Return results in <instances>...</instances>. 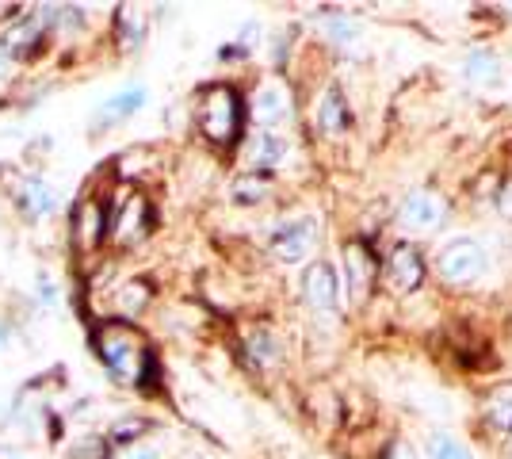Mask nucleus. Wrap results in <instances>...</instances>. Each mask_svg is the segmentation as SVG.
Listing matches in <instances>:
<instances>
[{
	"label": "nucleus",
	"mask_w": 512,
	"mask_h": 459,
	"mask_svg": "<svg viewBox=\"0 0 512 459\" xmlns=\"http://www.w3.org/2000/svg\"><path fill=\"white\" fill-rule=\"evenodd\" d=\"M321 35H325L329 46L348 50V46L360 39V20H352V16H325L321 20Z\"/></svg>",
	"instance_id": "obj_20"
},
{
	"label": "nucleus",
	"mask_w": 512,
	"mask_h": 459,
	"mask_svg": "<svg viewBox=\"0 0 512 459\" xmlns=\"http://www.w3.org/2000/svg\"><path fill=\"white\" fill-rule=\"evenodd\" d=\"M69 459H107V444L100 437H81L69 448Z\"/></svg>",
	"instance_id": "obj_25"
},
{
	"label": "nucleus",
	"mask_w": 512,
	"mask_h": 459,
	"mask_svg": "<svg viewBox=\"0 0 512 459\" xmlns=\"http://www.w3.org/2000/svg\"><path fill=\"white\" fill-rule=\"evenodd\" d=\"M497 211H501L505 219H512V184H505V188L497 192Z\"/></svg>",
	"instance_id": "obj_27"
},
{
	"label": "nucleus",
	"mask_w": 512,
	"mask_h": 459,
	"mask_svg": "<svg viewBox=\"0 0 512 459\" xmlns=\"http://www.w3.org/2000/svg\"><path fill=\"white\" fill-rule=\"evenodd\" d=\"M337 280H341V303H348L352 310H363V306L375 299V287H379V257H375V249L363 238H348L341 245Z\"/></svg>",
	"instance_id": "obj_4"
},
{
	"label": "nucleus",
	"mask_w": 512,
	"mask_h": 459,
	"mask_svg": "<svg viewBox=\"0 0 512 459\" xmlns=\"http://www.w3.org/2000/svg\"><path fill=\"white\" fill-rule=\"evenodd\" d=\"M428 280V261L425 253L413 241H398L379 264V284L390 299H406L413 291H421V284Z\"/></svg>",
	"instance_id": "obj_6"
},
{
	"label": "nucleus",
	"mask_w": 512,
	"mask_h": 459,
	"mask_svg": "<svg viewBox=\"0 0 512 459\" xmlns=\"http://www.w3.org/2000/svg\"><path fill=\"white\" fill-rule=\"evenodd\" d=\"M318 238H321V219H318V215H299V219L279 222L276 230H272L268 249H272V257H276L279 264L295 268V264L310 261V253L318 249Z\"/></svg>",
	"instance_id": "obj_9"
},
{
	"label": "nucleus",
	"mask_w": 512,
	"mask_h": 459,
	"mask_svg": "<svg viewBox=\"0 0 512 459\" xmlns=\"http://www.w3.org/2000/svg\"><path fill=\"white\" fill-rule=\"evenodd\" d=\"M153 291L150 284H142V280H134V284H123L119 287V295H115V303H119V314L123 318H138L146 306H150Z\"/></svg>",
	"instance_id": "obj_22"
},
{
	"label": "nucleus",
	"mask_w": 512,
	"mask_h": 459,
	"mask_svg": "<svg viewBox=\"0 0 512 459\" xmlns=\"http://www.w3.org/2000/svg\"><path fill=\"white\" fill-rule=\"evenodd\" d=\"M352 127V111H348V100L337 81H325L318 96H314V131L329 142H341Z\"/></svg>",
	"instance_id": "obj_11"
},
{
	"label": "nucleus",
	"mask_w": 512,
	"mask_h": 459,
	"mask_svg": "<svg viewBox=\"0 0 512 459\" xmlns=\"http://www.w3.org/2000/svg\"><path fill=\"white\" fill-rule=\"evenodd\" d=\"M291 157V138L283 131H260L245 142V161L249 169L245 173H260V176H272Z\"/></svg>",
	"instance_id": "obj_12"
},
{
	"label": "nucleus",
	"mask_w": 512,
	"mask_h": 459,
	"mask_svg": "<svg viewBox=\"0 0 512 459\" xmlns=\"http://www.w3.org/2000/svg\"><path fill=\"white\" fill-rule=\"evenodd\" d=\"M92 345L96 356L104 360V368L127 387H150V375H157V356L142 341V333L130 322H104L92 329Z\"/></svg>",
	"instance_id": "obj_1"
},
{
	"label": "nucleus",
	"mask_w": 512,
	"mask_h": 459,
	"mask_svg": "<svg viewBox=\"0 0 512 459\" xmlns=\"http://www.w3.org/2000/svg\"><path fill=\"white\" fill-rule=\"evenodd\" d=\"M383 459H417V452H413L409 444H402V440H398V444H390V452H386Z\"/></svg>",
	"instance_id": "obj_29"
},
{
	"label": "nucleus",
	"mask_w": 512,
	"mask_h": 459,
	"mask_svg": "<svg viewBox=\"0 0 512 459\" xmlns=\"http://www.w3.org/2000/svg\"><path fill=\"white\" fill-rule=\"evenodd\" d=\"M302 299L314 314H337L341 310V280L329 261H310L302 268Z\"/></svg>",
	"instance_id": "obj_10"
},
{
	"label": "nucleus",
	"mask_w": 512,
	"mask_h": 459,
	"mask_svg": "<svg viewBox=\"0 0 512 459\" xmlns=\"http://www.w3.org/2000/svg\"><path fill=\"white\" fill-rule=\"evenodd\" d=\"M107 238V207L100 199H85L73 215V241L81 253H92Z\"/></svg>",
	"instance_id": "obj_14"
},
{
	"label": "nucleus",
	"mask_w": 512,
	"mask_h": 459,
	"mask_svg": "<svg viewBox=\"0 0 512 459\" xmlns=\"http://www.w3.org/2000/svg\"><path fill=\"white\" fill-rule=\"evenodd\" d=\"M482 425L490 429L493 437H512V383H497L486 391L482 406H478Z\"/></svg>",
	"instance_id": "obj_15"
},
{
	"label": "nucleus",
	"mask_w": 512,
	"mask_h": 459,
	"mask_svg": "<svg viewBox=\"0 0 512 459\" xmlns=\"http://www.w3.org/2000/svg\"><path fill=\"white\" fill-rule=\"evenodd\" d=\"M0 459H23V456L16 448H4V444H0Z\"/></svg>",
	"instance_id": "obj_31"
},
{
	"label": "nucleus",
	"mask_w": 512,
	"mask_h": 459,
	"mask_svg": "<svg viewBox=\"0 0 512 459\" xmlns=\"http://www.w3.org/2000/svg\"><path fill=\"white\" fill-rule=\"evenodd\" d=\"M153 230V207L142 192H119L115 203L107 207V238L119 249H130L138 241H146Z\"/></svg>",
	"instance_id": "obj_7"
},
{
	"label": "nucleus",
	"mask_w": 512,
	"mask_h": 459,
	"mask_svg": "<svg viewBox=\"0 0 512 459\" xmlns=\"http://www.w3.org/2000/svg\"><path fill=\"white\" fill-rule=\"evenodd\" d=\"M146 429H150V421H142V417H123V421H115V425H111V440L127 448V444H134Z\"/></svg>",
	"instance_id": "obj_24"
},
{
	"label": "nucleus",
	"mask_w": 512,
	"mask_h": 459,
	"mask_svg": "<svg viewBox=\"0 0 512 459\" xmlns=\"http://www.w3.org/2000/svg\"><path fill=\"white\" fill-rule=\"evenodd\" d=\"M486 268H490V253L478 238H451L432 257V276L448 291H470L486 276Z\"/></svg>",
	"instance_id": "obj_3"
},
{
	"label": "nucleus",
	"mask_w": 512,
	"mask_h": 459,
	"mask_svg": "<svg viewBox=\"0 0 512 459\" xmlns=\"http://www.w3.org/2000/svg\"><path fill=\"white\" fill-rule=\"evenodd\" d=\"M0 341H4V326H0Z\"/></svg>",
	"instance_id": "obj_32"
},
{
	"label": "nucleus",
	"mask_w": 512,
	"mask_h": 459,
	"mask_svg": "<svg viewBox=\"0 0 512 459\" xmlns=\"http://www.w3.org/2000/svg\"><path fill=\"white\" fill-rule=\"evenodd\" d=\"M146 104V88L142 85H130L123 88V92H115V96H107L104 104L96 108V115H92V131H111V127H119V123H127V119H134L138 115V108Z\"/></svg>",
	"instance_id": "obj_13"
},
{
	"label": "nucleus",
	"mask_w": 512,
	"mask_h": 459,
	"mask_svg": "<svg viewBox=\"0 0 512 459\" xmlns=\"http://www.w3.org/2000/svg\"><path fill=\"white\" fill-rule=\"evenodd\" d=\"M39 303H43V306H54V303H58V291H54V284H50L46 276L39 280Z\"/></svg>",
	"instance_id": "obj_28"
},
{
	"label": "nucleus",
	"mask_w": 512,
	"mask_h": 459,
	"mask_svg": "<svg viewBox=\"0 0 512 459\" xmlns=\"http://www.w3.org/2000/svg\"><path fill=\"white\" fill-rule=\"evenodd\" d=\"M451 219V203L444 192H436V188H417V192H409L402 203H398V230H402V241H417L421 238H432L444 222Z\"/></svg>",
	"instance_id": "obj_5"
},
{
	"label": "nucleus",
	"mask_w": 512,
	"mask_h": 459,
	"mask_svg": "<svg viewBox=\"0 0 512 459\" xmlns=\"http://www.w3.org/2000/svg\"><path fill=\"white\" fill-rule=\"evenodd\" d=\"M245 119H253L260 131H279L283 123L295 119V92L287 81L279 77H268L253 88L249 104H245Z\"/></svg>",
	"instance_id": "obj_8"
},
{
	"label": "nucleus",
	"mask_w": 512,
	"mask_h": 459,
	"mask_svg": "<svg viewBox=\"0 0 512 459\" xmlns=\"http://www.w3.org/2000/svg\"><path fill=\"white\" fill-rule=\"evenodd\" d=\"M276 192V180L272 176H260V173H241L230 188L234 203H245V207H256V203H268Z\"/></svg>",
	"instance_id": "obj_19"
},
{
	"label": "nucleus",
	"mask_w": 512,
	"mask_h": 459,
	"mask_svg": "<svg viewBox=\"0 0 512 459\" xmlns=\"http://www.w3.org/2000/svg\"><path fill=\"white\" fill-rule=\"evenodd\" d=\"M115 27H119V46L130 54V50H138V46L146 43L150 16H146V8H138V4H123V8L115 12Z\"/></svg>",
	"instance_id": "obj_18"
},
{
	"label": "nucleus",
	"mask_w": 512,
	"mask_h": 459,
	"mask_svg": "<svg viewBox=\"0 0 512 459\" xmlns=\"http://www.w3.org/2000/svg\"><path fill=\"white\" fill-rule=\"evenodd\" d=\"M123 459H157V452H153V448H146V452H127Z\"/></svg>",
	"instance_id": "obj_30"
},
{
	"label": "nucleus",
	"mask_w": 512,
	"mask_h": 459,
	"mask_svg": "<svg viewBox=\"0 0 512 459\" xmlns=\"http://www.w3.org/2000/svg\"><path fill=\"white\" fill-rule=\"evenodd\" d=\"M195 123L199 134L211 142L214 150H234L245 134V100L234 85L218 81L207 85L199 96V108H195Z\"/></svg>",
	"instance_id": "obj_2"
},
{
	"label": "nucleus",
	"mask_w": 512,
	"mask_h": 459,
	"mask_svg": "<svg viewBox=\"0 0 512 459\" xmlns=\"http://www.w3.org/2000/svg\"><path fill=\"white\" fill-rule=\"evenodd\" d=\"M463 73H467V81H490L497 73V58L490 50H470L467 62H463Z\"/></svg>",
	"instance_id": "obj_23"
},
{
	"label": "nucleus",
	"mask_w": 512,
	"mask_h": 459,
	"mask_svg": "<svg viewBox=\"0 0 512 459\" xmlns=\"http://www.w3.org/2000/svg\"><path fill=\"white\" fill-rule=\"evenodd\" d=\"M245 352H249V360H253L256 368H279L283 364V356H287V345H283V337H279L276 329L268 326H256L245 333Z\"/></svg>",
	"instance_id": "obj_16"
},
{
	"label": "nucleus",
	"mask_w": 512,
	"mask_h": 459,
	"mask_svg": "<svg viewBox=\"0 0 512 459\" xmlns=\"http://www.w3.org/2000/svg\"><path fill=\"white\" fill-rule=\"evenodd\" d=\"M12 69H16V58H12V50L0 43V85L12 77Z\"/></svg>",
	"instance_id": "obj_26"
},
{
	"label": "nucleus",
	"mask_w": 512,
	"mask_h": 459,
	"mask_svg": "<svg viewBox=\"0 0 512 459\" xmlns=\"http://www.w3.org/2000/svg\"><path fill=\"white\" fill-rule=\"evenodd\" d=\"M20 207L27 219H46V215H54L58 211V192H54V184L43 180V176H23L20 184Z\"/></svg>",
	"instance_id": "obj_17"
},
{
	"label": "nucleus",
	"mask_w": 512,
	"mask_h": 459,
	"mask_svg": "<svg viewBox=\"0 0 512 459\" xmlns=\"http://www.w3.org/2000/svg\"><path fill=\"white\" fill-rule=\"evenodd\" d=\"M425 459H474V452L459 437H451V433H428Z\"/></svg>",
	"instance_id": "obj_21"
},
{
	"label": "nucleus",
	"mask_w": 512,
	"mask_h": 459,
	"mask_svg": "<svg viewBox=\"0 0 512 459\" xmlns=\"http://www.w3.org/2000/svg\"><path fill=\"white\" fill-rule=\"evenodd\" d=\"M509 459H512V440H509Z\"/></svg>",
	"instance_id": "obj_33"
}]
</instances>
